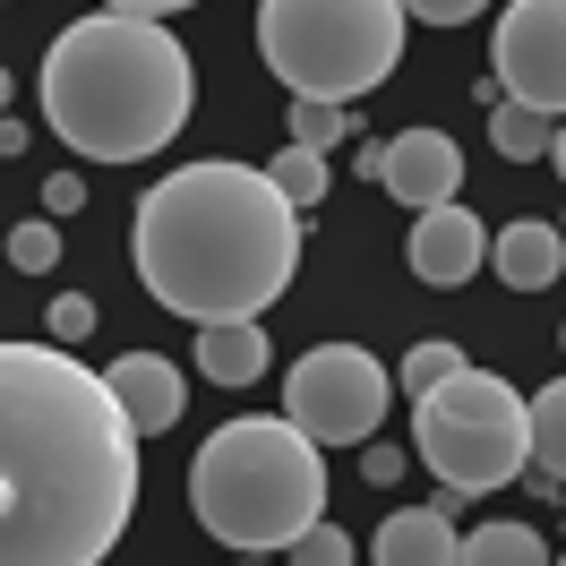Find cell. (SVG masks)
Returning <instances> with one entry per match:
<instances>
[{"label":"cell","mask_w":566,"mask_h":566,"mask_svg":"<svg viewBox=\"0 0 566 566\" xmlns=\"http://www.w3.org/2000/svg\"><path fill=\"white\" fill-rule=\"evenodd\" d=\"M138 438L70 344H0V566H104L138 515Z\"/></svg>","instance_id":"6da1fadb"},{"label":"cell","mask_w":566,"mask_h":566,"mask_svg":"<svg viewBox=\"0 0 566 566\" xmlns=\"http://www.w3.org/2000/svg\"><path fill=\"white\" fill-rule=\"evenodd\" d=\"M310 214L275 189L258 164H180L138 198L129 258L138 283L189 326L266 318L301 275Z\"/></svg>","instance_id":"7a4b0ae2"},{"label":"cell","mask_w":566,"mask_h":566,"mask_svg":"<svg viewBox=\"0 0 566 566\" xmlns=\"http://www.w3.org/2000/svg\"><path fill=\"white\" fill-rule=\"evenodd\" d=\"M43 120L52 138L77 146L86 164H146L155 146H172L198 104V61L164 18H120L95 9L52 35L43 52Z\"/></svg>","instance_id":"3957f363"},{"label":"cell","mask_w":566,"mask_h":566,"mask_svg":"<svg viewBox=\"0 0 566 566\" xmlns=\"http://www.w3.org/2000/svg\"><path fill=\"white\" fill-rule=\"evenodd\" d=\"M189 506L241 558L301 549L326 524V447L301 421H223L189 463Z\"/></svg>","instance_id":"277c9868"},{"label":"cell","mask_w":566,"mask_h":566,"mask_svg":"<svg viewBox=\"0 0 566 566\" xmlns=\"http://www.w3.org/2000/svg\"><path fill=\"white\" fill-rule=\"evenodd\" d=\"M403 0H258V52L292 104H360L403 61Z\"/></svg>","instance_id":"5b68a950"},{"label":"cell","mask_w":566,"mask_h":566,"mask_svg":"<svg viewBox=\"0 0 566 566\" xmlns=\"http://www.w3.org/2000/svg\"><path fill=\"white\" fill-rule=\"evenodd\" d=\"M412 455L438 472V490H506L515 472H532V395L490 369H455L447 387L412 395Z\"/></svg>","instance_id":"8992f818"},{"label":"cell","mask_w":566,"mask_h":566,"mask_svg":"<svg viewBox=\"0 0 566 566\" xmlns=\"http://www.w3.org/2000/svg\"><path fill=\"white\" fill-rule=\"evenodd\" d=\"M387 395H395V378L360 344H318L283 378V421H301L318 447H369L378 421H387Z\"/></svg>","instance_id":"52a82bcc"},{"label":"cell","mask_w":566,"mask_h":566,"mask_svg":"<svg viewBox=\"0 0 566 566\" xmlns=\"http://www.w3.org/2000/svg\"><path fill=\"white\" fill-rule=\"evenodd\" d=\"M490 70L506 86V104L566 120V0H506L490 35Z\"/></svg>","instance_id":"ba28073f"},{"label":"cell","mask_w":566,"mask_h":566,"mask_svg":"<svg viewBox=\"0 0 566 566\" xmlns=\"http://www.w3.org/2000/svg\"><path fill=\"white\" fill-rule=\"evenodd\" d=\"M378 189H387L395 207H455L463 189V146L447 138V129H403V138H387V164H378Z\"/></svg>","instance_id":"9c48e42d"},{"label":"cell","mask_w":566,"mask_h":566,"mask_svg":"<svg viewBox=\"0 0 566 566\" xmlns=\"http://www.w3.org/2000/svg\"><path fill=\"white\" fill-rule=\"evenodd\" d=\"M403 258H412V275H421L429 292H455V283L481 275L490 232H481V214H463V207H429V214H412V241H403Z\"/></svg>","instance_id":"30bf717a"},{"label":"cell","mask_w":566,"mask_h":566,"mask_svg":"<svg viewBox=\"0 0 566 566\" xmlns=\"http://www.w3.org/2000/svg\"><path fill=\"white\" fill-rule=\"evenodd\" d=\"M447 515L455 506H395L369 541V566H463V532Z\"/></svg>","instance_id":"8fae6325"},{"label":"cell","mask_w":566,"mask_h":566,"mask_svg":"<svg viewBox=\"0 0 566 566\" xmlns=\"http://www.w3.org/2000/svg\"><path fill=\"white\" fill-rule=\"evenodd\" d=\"M104 378H112L120 412H129L146 438H164V429L180 421V403H189V387H180V369H172L164 353H129V360H112Z\"/></svg>","instance_id":"7c38bea8"},{"label":"cell","mask_w":566,"mask_h":566,"mask_svg":"<svg viewBox=\"0 0 566 566\" xmlns=\"http://www.w3.org/2000/svg\"><path fill=\"white\" fill-rule=\"evenodd\" d=\"M490 266H497V283H515V292H549L558 266H566V232L541 223V214H524V223H506L490 241Z\"/></svg>","instance_id":"4fadbf2b"},{"label":"cell","mask_w":566,"mask_h":566,"mask_svg":"<svg viewBox=\"0 0 566 566\" xmlns=\"http://www.w3.org/2000/svg\"><path fill=\"white\" fill-rule=\"evenodd\" d=\"M198 369H207L214 387H258V378H266V335H258V318L198 326Z\"/></svg>","instance_id":"5bb4252c"},{"label":"cell","mask_w":566,"mask_h":566,"mask_svg":"<svg viewBox=\"0 0 566 566\" xmlns=\"http://www.w3.org/2000/svg\"><path fill=\"white\" fill-rule=\"evenodd\" d=\"M463 566H558V558L532 524H472L463 532Z\"/></svg>","instance_id":"9a60e30c"},{"label":"cell","mask_w":566,"mask_h":566,"mask_svg":"<svg viewBox=\"0 0 566 566\" xmlns=\"http://www.w3.org/2000/svg\"><path fill=\"white\" fill-rule=\"evenodd\" d=\"M490 146L506 164H541V155L558 146V120H549V112H524V104H497L490 112Z\"/></svg>","instance_id":"2e32d148"},{"label":"cell","mask_w":566,"mask_h":566,"mask_svg":"<svg viewBox=\"0 0 566 566\" xmlns=\"http://www.w3.org/2000/svg\"><path fill=\"white\" fill-rule=\"evenodd\" d=\"M532 472H541V481H566V378L532 395Z\"/></svg>","instance_id":"e0dca14e"},{"label":"cell","mask_w":566,"mask_h":566,"mask_svg":"<svg viewBox=\"0 0 566 566\" xmlns=\"http://www.w3.org/2000/svg\"><path fill=\"white\" fill-rule=\"evenodd\" d=\"M283 138H292V146H310V155H326V146H344V138H353V104H292Z\"/></svg>","instance_id":"ac0fdd59"},{"label":"cell","mask_w":566,"mask_h":566,"mask_svg":"<svg viewBox=\"0 0 566 566\" xmlns=\"http://www.w3.org/2000/svg\"><path fill=\"white\" fill-rule=\"evenodd\" d=\"M266 172H275V189H283V198H292L301 214H310V207L326 198V155H310V146H283Z\"/></svg>","instance_id":"d6986e66"},{"label":"cell","mask_w":566,"mask_h":566,"mask_svg":"<svg viewBox=\"0 0 566 566\" xmlns=\"http://www.w3.org/2000/svg\"><path fill=\"white\" fill-rule=\"evenodd\" d=\"M9 266H18V275H52V266H61V223H52V214H27V223L9 232Z\"/></svg>","instance_id":"ffe728a7"},{"label":"cell","mask_w":566,"mask_h":566,"mask_svg":"<svg viewBox=\"0 0 566 566\" xmlns=\"http://www.w3.org/2000/svg\"><path fill=\"white\" fill-rule=\"evenodd\" d=\"M455 369H472V360H463V344H447V335H438V344H412V353H403V387L429 395V387H447Z\"/></svg>","instance_id":"44dd1931"},{"label":"cell","mask_w":566,"mask_h":566,"mask_svg":"<svg viewBox=\"0 0 566 566\" xmlns=\"http://www.w3.org/2000/svg\"><path fill=\"white\" fill-rule=\"evenodd\" d=\"M43 335H52V344H86V335H95V301H86V292H61L52 318H43Z\"/></svg>","instance_id":"7402d4cb"},{"label":"cell","mask_w":566,"mask_h":566,"mask_svg":"<svg viewBox=\"0 0 566 566\" xmlns=\"http://www.w3.org/2000/svg\"><path fill=\"white\" fill-rule=\"evenodd\" d=\"M292 566H353V532H344V524H318V532H301Z\"/></svg>","instance_id":"603a6c76"},{"label":"cell","mask_w":566,"mask_h":566,"mask_svg":"<svg viewBox=\"0 0 566 566\" xmlns=\"http://www.w3.org/2000/svg\"><path fill=\"white\" fill-rule=\"evenodd\" d=\"M490 0H403V18H421V27H463V18H481Z\"/></svg>","instance_id":"cb8c5ba5"},{"label":"cell","mask_w":566,"mask_h":566,"mask_svg":"<svg viewBox=\"0 0 566 566\" xmlns=\"http://www.w3.org/2000/svg\"><path fill=\"white\" fill-rule=\"evenodd\" d=\"M77 207H86V180H77V172L43 180V214H77Z\"/></svg>","instance_id":"d4e9b609"},{"label":"cell","mask_w":566,"mask_h":566,"mask_svg":"<svg viewBox=\"0 0 566 566\" xmlns=\"http://www.w3.org/2000/svg\"><path fill=\"white\" fill-rule=\"evenodd\" d=\"M95 9H120V18H172V9H198V0H95Z\"/></svg>","instance_id":"484cf974"},{"label":"cell","mask_w":566,"mask_h":566,"mask_svg":"<svg viewBox=\"0 0 566 566\" xmlns=\"http://www.w3.org/2000/svg\"><path fill=\"white\" fill-rule=\"evenodd\" d=\"M369 481H403V455H395V447H369Z\"/></svg>","instance_id":"4316f807"},{"label":"cell","mask_w":566,"mask_h":566,"mask_svg":"<svg viewBox=\"0 0 566 566\" xmlns=\"http://www.w3.org/2000/svg\"><path fill=\"white\" fill-rule=\"evenodd\" d=\"M549 164H558V180H566V120H558V146H549Z\"/></svg>","instance_id":"83f0119b"},{"label":"cell","mask_w":566,"mask_h":566,"mask_svg":"<svg viewBox=\"0 0 566 566\" xmlns=\"http://www.w3.org/2000/svg\"><path fill=\"white\" fill-rule=\"evenodd\" d=\"M558 353H566V326H558Z\"/></svg>","instance_id":"f1b7e54d"},{"label":"cell","mask_w":566,"mask_h":566,"mask_svg":"<svg viewBox=\"0 0 566 566\" xmlns=\"http://www.w3.org/2000/svg\"><path fill=\"white\" fill-rule=\"evenodd\" d=\"M249 566H266V558H249Z\"/></svg>","instance_id":"f546056e"},{"label":"cell","mask_w":566,"mask_h":566,"mask_svg":"<svg viewBox=\"0 0 566 566\" xmlns=\"http://www.w3.org/2000/svg\"><path fill=\"white\" fill-rule=\"evenodd\" d=\"M558 232H566V223H558Z\"/></svg>","instance_id":"4dcf8cb0"},{"label":"cell","mask_w":566,"mask_h":566,"mask_svg":"<svg viewBox=\"0 0 566 566\" xmlns=\"http://www.w3.org/2000/svg\"><path fill=\"white\" fill-rule=\"evenodd\" d=\"M558 566H566V558H558Z\"/></svg>","instance_id":"1f68e13d"}]
</instances>
